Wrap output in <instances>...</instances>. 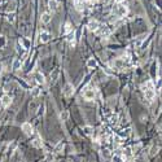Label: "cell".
I'll return each instance as SVG.
<instances>
[{
    "label": "cell",
    "instance_id": "1",
    "mask_svg": "<svg viewBox=\"0 0 162 162\" xmlns=\"http://www.w3.org/2000/svg\"><path fill=\"white\" fill-rule=\"evenodd\" d=\"M143 92L145 95L147 100L152 103L154 96H156V91H154V88H153V83H152V82H147V83L143 86Z\"/></svg>",
    "mask_w": 162,
    "mask_h": 162
},
{
    "label": "cell",
    "instance_id": "2",
    "mask_svg": "<svg viewBox=\"0 0 162 162\" xmlns=\"http://www.w3.org/2000/svg\"><path fill=\"white\" fill-rule=\"evenodd\" d=\"M95 96H96V91H95L93 88L88 87V88L84 89V92H83V97L86 99V100L91 101V100H93V99H95Z\"/></svg>",
    "mask_w": 162,
    "mask_h": 162
},
{
    "label": "cell",
    "instance_id": "3",
    "mask_svg": "<svg viewBox=\"0 0 162 162\" xmlns=\"http://www.w3.org/2000/svg\"><path fill=\"white\" fill-rule=\"evenodd\" d=\"M115 13H117L118 17L123 18V17L127 16V13H129V9H127V7H125V5H122V4H119V5H117V11H115Z\"/></svg>",
    "mask_w": 162,
    "mask_h": 162
},
{
    "label": "cell",
    "instance_id": "4",
    "mask_svg": "<svg viewBox=\"0 0 162 162\" xmlns=\"http://www.w3.org/2000/svg\"><path fill=\"white\" fill-rule=\"evenodd\" d=\"M22 131L25 132V135H27V136H31V135L34 134V130H33V126H31V123L26 122L22 125Z\"/></svg>",
    "mask_w": 162,
    "mask_h": 162
},
{
    "label": "cell",
    "instance_id": "5",
    "mask_svg": "<svg viewBox=\"0 0 162 162\" xmlns=\"http://www.w3.org/2000/svg\"><path fill=\"white\" fill-rule=\"evenodd\" d=\"M96 33H97L100 37H103V38H108L110 35V30L106 27V26H103V25L100 26V29H99Z\"/></svg>",
    "mask_w": 162,
    "mask_h": 162
},
{
    "label": "cell",
    "instance_id": "6",
    "mask_svg": "<svg viewBox=\"0 0 162 162\" xmlns=\"http://www.w3.org/2000/svg\"><path fill=\"white\" fill-rule=\"evenodd\" d=\"M74 93V87L71 83H66L64 87V95L66 96V97H70V96Z\"/></svg>",
    "mask_w": 162,
    "mask_h": 162
},
{
    "label": "cell",
    "instance_id": "7",
    "mask_svg": "<svg viewBox=\"0 0 162 162\" xmlns=\"http://www.w3.org/2000/svg\"><path fill=\"white\" fill-rule=\"evenodd\" d=\"M100 26H101L100 22H97L96 20H92L91 22L88 23V26H87V27H88L89 31H97L99 29H100Z\"/></svg>",
    "mask_w": 162,
    "mask_h": 162
},
{
    "label": "cell",
    "instance_id": "8",
    "mask_svg": "<svg viewBox=\"0 0 162 162\" xmlns=\"http://www.w3.org/2000/svg\"><path fill=\"white\" fill-rule=\"evenodd\" d=\"M49 39H51V34L48 33V31H42V33L39 34V40L42 43L49 42Z\"/></svg>",
    "mask_w": 162,
    "mask_h": 162
},
{
    "label": "cell",
    "instance_id": "9",
    "mask_svg": "<svg viewBox=\"0 0 162 162\" xmlns=\"http://www.w3.org/2000/svg\"><path fill=\"white\" fill-rule=\"evenodd\" d=\"M11 104H12V97L9 95H4L3 97H1V105H3L4 108H8Z\"/></svg>",
    "mask_w": 162,
    "mask_h": 162
},
{
    "label": "cell",
    "instance_id": "10",
    "mask_svg": "<svg viewBox=\"0 0 162 162\" xmlns=\"http://www.w3.org/2000/svg\"><path fill=\"white\" fill-rule=\"evenodd\" d=\"M34 78H35V81H37V83H39V84H44L45 83V79H44V75H43L42 73H35L34 74Z\"/></svg>",
    "mask_w": 162,
    "mask_h": 162
},
{
    "label": "cell",
    "instance_id": "11",
    "mask_svg": "<svg viewBox=\"0 0 162 162\" xmlns=\"http://www.w3.org/2000/svg\"><path fill=\"white\" fill-rule=\"evenodd\" d=\"M42 22L43 23H49L51 22V20H52V17H51V13H48V12H45V13H43L42 14Z\"/></svg>",
    "mask_w": 162,
    "mask_h": 162
},
{
    "label": "cell",
    "instance_id": "12",
    "mask_svg": "<svg viewBox=\"0 0 162 162\" xmlns=\"http://www.w3.org/2000/svg\"><path fill=\"white\" fill-rule=\"evenodd\" d=\"M57 5H59V4H57L56 0H48V8H49L52 12L56 11V9H57Z\"/></svg>",
    "mask_w": 162,
    "mask_h": 162
},
{
    "label": "cell",
    "instance_id": "13",
    "mask_svg": "<svg viewBox=\"0 0 162 162\" xmlns=\"http://www.w3.org/2000/svg\"><path fill=\"white\" fill-rule=\"evenodd\" d=\"M59 75H60V70L59 69H55V70H53V73H51V81L56 82L57 78H59Z\"/></svg>",
    "mask_w": 162,
    "mask_h": 162
},
{
    "label": "cell",
    "instance_id": "14",
    "mask_svg": "<svg viewBox=\"0 0 162 162\" xmlns=\"http://www.w3.org/2000/svg\"><path fill=\"white\" fill-rule=\"evenodd\" d=\"M96 66H97V62H96L95 59H89L88 61H87V67H89V69H95Z\"/></svg>",
    "mask_w": 162,
    "mask_h": 162
},
{
    "label": "cell",
    "instance_id": "15",
    "mask_svg": "<svg viewBox=\"0 0 162 162\" xmlns=\"http://www.w3.org/2000/svg\"><path fill=\"white\" fill-rule=\"evenodd\" d=\"M13 70H20L21 69V60L20 59H16L13 61V66H12Z\"/></svg>",
    "mask_w": 162,
    "mask_h": 162
},
{
    "label": "cell",
    "instance_id": "16",
    "mask_svg": "<svg viewBox=\"0 0 162 162\" xmlns=\"http://www.w3.org/2000/svg\"><path fill=\"white\" fill-rule=\"evenodd\" d=\"M83 131H84V134L89 135V136L93 134V129L91 127V126H86V127H83Z\"/></svg>",
    "mask_w": 162,
    "mask_h": 162
},
{
    "label": "cell",
    "instance_id": "17",
    "mask_svg": "<svg viewBox=\"0 0 162 162\" xmlns=\"http://www.w3.org/2000/svg\"><path fill=\"white\" fill-rule=\"evenodd\" d=\"M16 148H17V143H16V141H12V144L8 147V154H12V153H13V151H14Z\"/></svg>",
    "mask_w": 162,
    "mask_h": 162
},
{
    "label": "cell",
    "instance_id": "18",
    "mask_svg": "<svg viewBox=\"0 0 162 162\" xmlns=\"http://www.w3.org/2000/svg\"><path fill=\"white\" fill-rule=\"evenodd\" d=\"M60 118H61L62 121H67V118H69V113H67L66 110H64V112L60 114Z\"/></svg>",
    "mask_w": 162,
    "mask_h": 162
},
{
    "label": "cell",
    "instance_id": "19",
    "mask_svg": "<svg viewBox=\"0 0 162 162\" xmlns=\"http://www.w3.org/2000/svg\"><path fill=\"white\" fill-rule=\"evenodd\" d=\"M113 162H123V157L118 156V154H114L113 156Z\"/></svg>",
    "mask_w": 162,
    "mask_h": 162
},
{
    "label": "cell",
    "instance_id": "20",
    "mask_svg": "<svg viewBox=\"0 0 162 162\" xmlns=\"http://www.w3.org/2000/svg\"><path fill=\"white\" fill-rule=\"evenodd\" d=\"M62 148H64V143H59V144H57V147L55 148V152H57V153H59V152L61 151Z\"/></svg>",
    "mask_w": 162,
    "mask_h": 162
},
{
    "label": "cell",
    "instance_id": "21",
    "mask_svg": "<svg viewBox=\"0 0 162 162\" xmlns=\"http://www.w3.org/2000/svg\"><path fill=\"white\" fill-rule=\"evenodd\" d=\"M40 95V89L39 88H34L33 89V96L34 97H37V96H39Z\"/></svg>",
    "mask_w": 162,
    "mask_h": 162
},
{
    "label": "cell",
    "instance_id": "22",
    "mask_svg": "<svg viewBox=\"0 0 162 162\" xmlns=\"http://www.w3.org/2000/svg\"><path fill=\"white\" fill-rule=\"evenodd\" d=\"M33 144H34L35 147H42V143H40V139H39V137H37V139H35V141H34Z\"/></svg>",
    "mask_w": 162,
    "mask_h": 162
},
{
    "label": "cell",
    "instance_id": "23",
    "mask_svg": "<svg viewBox=\"0 0 162 162\" xmlns=\"http://www.w3.org/2000/svg\"><path fill=\"white\" fill-rule=\"evenodd\" d=\"M70 31H71V25L67 22L66 25H65V33H70Z\"/></svg>",
    "mask_w": 162,
    "mask_h": 162
},
{
    "label": "cell",
    "instance_id": "24",
    "mask_svg": "<svg viewBox=\"0 0 162 162\" xmlns=\"http://www.w3.org/2000/svg\"><path fill=\"white\" fill-rule=\"evenodd\" d=\"M14 5H16V3H14V1H13V3H11V4H9V8H8V11H9V12H13V11H14Z\"/></svg>",
    "mask_w": 162,
    "mask_h": 162
},
{
    "label": "cell",
    "instance_id": "25",
    "mask_svg": "<svg viewBox=\"0 0 162 162\" xmlns=\"http://www.w3.org/2000/svg\"><path fill=\"white\" fill-rule=\"evenodd\" d=\"M8 21H9V22H13V21H14V14H9V16H8Z\"/></svg>",
    "mask_w": 162,
    "mask_h": 162
},
{
    "label": "cell",
    "instance_id": "26",
    "mask_svg": "<svg viewBox=\"0 0 162 162\" xmlns=\"http://www.w3.org/2000/svg\"><path fill=\"white\" fill-rule=\"evenodd\" d=\"M75 5H77V9H78V11H82V9H83V8H82V4L81 3H77Z\"/></svg>",
    "mask_w": 162,
    "mask_h": 162
},
{
    "label": "cell",
    "instance_id": "27",
    "mask_svg": "<svg viewBox=\"0 0 162 162\" xmlns=\"http://www.w3.org/2000/svg\"><path fill=\"white\" fill-rule=\"evenodd\" d=\"M117 3H122V1H125V0H115Z\"/></svg>",
    "mask_w": 162,
    "mask_h": 162
},
{
    "label": "cell",
    "instance_id": "28",
    "mask_svg": "<svg viewBox=\"0 0 162 162\" xmlns=\"http://www.w3.org/2000/svg\"><path fill=\"white\" fill-rule=\"evenodd\" d=\"M89 1H92V3H96V1H97V0H89Z\"/></svg>",
    "mask_w": 162,
    "mask_h": 162
}]
</instances>
